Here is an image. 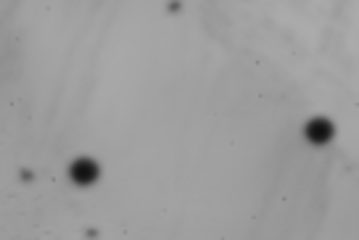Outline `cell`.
<instances>
[{
    "label": "cell",
    "instance_id": "6da1fadb",
    "mask_svg": "<svg viewBox=\"0 0 359 240\" xmlns=\"http://www.w3.org/2000/svg\"><path fill=\"white\" fill-rule=\"evenodd\" d=\"M304 135H306V140L314 143V146H325L327 140H333V135H336V127H333L330 119L314 116L312 122H306V127H304Z\"/></svg>",
    "mask_w": 359,
    "mask_h": 240
},
{
    "label": "cell",
    "instance_id": "7a4b0ae2",
    "mask_svg": "<svg viewBox=\"0 0 359 240\" xmlns=\"http://www.w3.org/2000/svg\"><path fill=\"white\" fill-rule=\"evenodd\" d=\"M69 177L77 185H90L98 180V164L93 159H77L69 167Z\"/></svg>",
    "mask_w": 359,
    "mask_h": 240
}]
</instances>
